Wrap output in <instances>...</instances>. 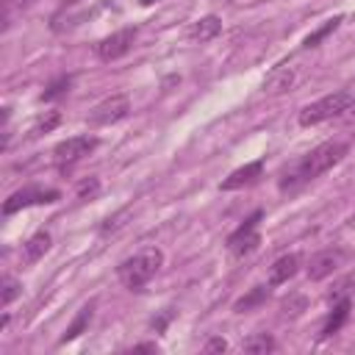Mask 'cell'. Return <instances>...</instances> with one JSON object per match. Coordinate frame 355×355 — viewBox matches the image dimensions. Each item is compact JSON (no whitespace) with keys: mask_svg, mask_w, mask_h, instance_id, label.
Instances as JSON below:
<instances>
[{"mask_svg":"<svg viewBox=\"0 0 355 355\" xmlns=\"http://www.w3.org/2000/svg\"><path fill=\"white\" fill-rule=\"evenodd\" d=\"M349 144L347 141H338V139H330V141H322L319 147H313L311 153H305L300 161H294L283 175H280V189L283 191H294L300 189L302 183L324 175L327 169H333L344 155H347Z\"/></svg>","mask_w":355,"mask_h":355,"instance_id":"6da1fadb","label":"cell"},{"mask_svg":"<svg viewBox=\"0 0 355 355\" xmlns=\"http://www.w3.org/2000/svg\"><path fill=\"white\" fill-rule=\"evenodd\" d=\"M161 266H164V252L158 247H144V250L133 252L130 258H125L116 266V275H119V280H122L125 288L139 291L144 283H150L155 277V272Z\"/></svg>","mask_w":355,"mask_h":355,"instance_id":"7a4b0ae2","label":"cell"},{"mask_svg":"<svg viewBox=\"0 0 355 355\" xmlns=\"http://www.w3.org/2000/svg\"><path fill=\"white\" fill-rule=\"evenodd\" d=\"M349 100H352L349 92H333V94H324V97L308 103L305 108H300L297 122H300L302 128H311V125H319V122H324V119L341 116L344 108L349 105Z\"/></svg>","mask_w":355,"mask_h":355,"instance_id":"3957f363","label":"cell"},{"mask_svg":"<svg viewBox=\"0 0 355 355\" xmlns=\"http://www.w3.org/2000/svg\"><path fill=\"white\" fill-rule=\"evenodd\" d=\"M261 216H263V214L255 211L252 216L244 219V225H239V227L227 236V250H230V255L241 258V255L252 252V250L261 244V233H258V222H261Z\"/></svg>","mask_w":355,"mask_h":355,"instance_id":"277c9868","label":"cell"},{"mask_svg":"<svg viewBox=\"0 0 355 355\" xmlns=\"http://www.w3.org/2000/svg\"><path fill=\"white\" fill-rule=\"evenodd\" d=\"M130 114V100L128 94H111L105 100H100L92 111H89V122L92 125H114L119 119H125Z\"/></svg>","mask_w":355,"mask_h":355,"instance_id":"5b68a950","label":"cell"},{"mask_svg":"<svg viewBox=\"0 0 355 355\" xmlns=\"http://www.w3.org/2000/svg\"><path fill=\"white\" fill-rule=\"evenodd\" d=\"M133 42H136V28H122V31L100 39L94 44V53H97L100 61H116L133 47Z\"/></svg>","mask_w":355,"mask_h":355,"instance_id":"8992f818","label":"cell"},{"mask_svg":"<svg viewBox=\"0 0 355 355\" xmlns=\"http://www.w3.org/2000/svg\"><path fill=\"white\" fill-rule=\"evenodd\" d=\"M61 194L55 189H36V186H28V189H19L14 191L6 202H3V214H17L28 205H39V202H55Z\"/></svg>","mask_w":355,"mask_h":355,"instance_id":"52a82bcc","label":"cell"},{"mask_svg":"<svg viewBox=\"0 0 355 355\" xmlns=\"http://www.w3.org/2000/svg\"><path fill=\"white\" fill-rule=\"evenodd\" d=\"M94 147H97V139L94 136H72V139H64L61 144H55L53 155H55V164L58 166H69V164L80 161L83 155H89Z\"/></svg>","mask_w":355,"mask_h":355,"instance_id":"ba28073f","label":"cell"},{"mask_svg":"<svg viewBox=\"0 0 355 355\" xmlns=\"http://www.w3.org/2000/svg\"><path fill=\"white\" fill-rule=\"evenodd\" d=\"M341 261H344V252H341V250H322V252H316V255L311 258V263H308V277H311V280H324V277H330V275L341 266Z\"/></svg>","mask_w":355,"mask_h":355,"instance_id":"9c48e42d","label":"cell"},{"mask_svg":"<svg viewBox=\"0 0 355 355\" xmlns=\"http://www.w3.org/2000/svg\"><path fill=\"white\" fill-rule=\"evenodd\" d=\"M261 172H263V161H250V164L233 169V172L219 183V189H222V191H233V189L250 186V183H255V180L261 178Z\"/></svg>","mask_w":355,"mask_h":355,"instance_id":"30bf717a","label":"cell"},{"mask_svg":"<svg viewBox=\"0 0 355 355\" xmlns=\"http://www.w3.org/2000/svg\"><path fill=\"white\" fill-rule=\"evenodd\" d=\"M297 269H300V255H297V252H286V255H280V258L269 266L266 280H269V286L288 283V280L297 275Z\"/></svg>","mask_w":355,"mask_h":355,"instance_id":"8fae6325","label":"cell"},{"mask_svg":"<svg viewBox=\"0 0 355 355\" xmlns=\"http://www.w3.org/2000/svg\"><path fill=\"white\" fill-rule=\"evenodd\" d=\"M294 80H297L294 67H291V64H280V67H275V69L266 75L263 92H266V94H283V92H288V89L294 86Z\"/></svg>","mask_w":355,"mask_h":355,"instance_id":"7c38bea8","label":"cell"},{"mask_svg":"<svg viewBox=\"0 0 355 355\" xmlns=\"http://www.w3.org/2000/svg\"><path fill=\"white\" fill-rule=\"evenodd\" d=\"M50 233L47 230H39V233H33L25 244H22V263H36L39 258H44V252L50 250Z\"/></svg>","mask_w":355,"mask_h":355,"instance_id":"4fadbf2b","label":"cell"},{"mask_svg":"<svg viewBox=\"0 0 355 355\" xmlns=\"http://www.w3.org/2000/svg\"><path fill=\"white\" fill-rule=\"evenodd\" d=\"M94 300H89L80 311H78V316L72 319V324L67 327V333L61 336V344H67V341H72V338H78L80 333H86V327H89V322H92V316H94Z\"/></svg>","mask_w":355,"mask_h":355,"instance_id":"5bb4252c","label":"cell"},{"mask_svg":"<svg viewBox=\"0 0 355 355\" xmlns=\"http://www.w3.org/2000/svg\"><path fill=\"white\" fill-rule=\"evenodd\" d=\"M219 31H222V19L214 17V14H208V17L197 19V22L189 28V36H191V39H200V42H208V39L219 36Z\"/></svg>","mask_w":355,"mask_h":355,"instance_id":"9a60e30c","label":"cell"},{"mask_svg":"<svg viewBox=\"0 0 355 355\" xmlns=\"http://www.w3.org/2000/svg\"><path fill=\"white\" fill-rule=\"evenodd\" d=\"M347 316H349V297H341V300H336L333 313H330V319H327V322H324V327H322V336L327 338V336L338 333V330H341V324L347 322Z\"/></svg>","mask_w":355,"mask_h":355,"instance_id":"2e32d148","label":"cell"},{"mask_svg":"<svg viewBox=\"0 0 355 355\" xmlns=\"http://www.w3.org/2000/svg\"><path fill=\"white\" fill-rule=\"evenodd\" d=\"M266 297H269V288H266V286H255V288H250L241 300H236L233 311H236V313H247V311H252L255 305H261Z\"/></svg>","mask_w":355,"mask_h":355,"instance_id":"e0dca14e","label":"cell"},{"mask_svg":"<svg viewBox=\"0 0 355 355\" xmlns=\"http://www.w3.org/2000/svg\"><path fill=\"white\" fill-rule=\"evenodd\" d=\"M341 19H344L341 14H336V17H330V19H327V22L322 25V28H316L313 33H308L302 44H305V47H316V44H319V42H322L324 36H330V33H333V31H336V28L341 25Z\"/></svg>","mask_w":355,"mask_h":355,"instance_id":"ac0fdd59","label":"cell"},{"mask_svg":"<svg viewBox=\"0 0 355 355\" xmlns=\"http://www.w3.org/2000/svg\"><path fill=\"white\" fill-rule=\"evenodd\" d=\"M275 349V338L269 333H255L244 341V352H272Z\"/></svg>","mask_w":355,"mask_h":355,"instance_id":"d6986e66","label":"cell"},{"mask_svg":"<svg viewBox=\"0 0 355 355\" xmlns=\"http://www.w3.org/2000/svg\"><path fill=\"white\" fill-rule=\"evenodd\" d=\"M69 86H72V78H58V80H53V83L42 92V100H55V97L67 94V92H69Z\"/></svg>","mask_w":355,"mask_h":355,"instance_id":"ffe728a7","label":"cell"},{"mask_svg":"<svg viewBox=\"0 0 355 355\" xmlns=\"http://www.w3.org/2000/svg\"><path fill=\"white\" fill-rule=\"evenodd\" d=\"M19 288H22V286H19L14 277H3V297H0V302H3V305H8V302L19 294Z\"/></svg>","mask_w":355,"mask_h":355,"instance_id":"44dd1931","label":"cell"},{"mask_svg":"<svg viewBox=\"0 0 355 355\" xmlns=\"http://www.w3.org/2000/svg\"><path fill=\"white\" fill-rule=\"evenodd\" d=\"M58 119H61V114H58V111H50L47 119H39V125L33 128V133H47V130H53V128L58 125Z\"/></svg>","mask_w":355,"mask_h":355,"instance_id":"7402d4cb","label":"cell"},{"mask_svg":"<svg viewBox=\"0 0 355 355\" xmlns=\"http://www.w3.org/2000/svg\"><path fill=\"white\" fill-rule=\"evenodd\" d=\"M302 308H305V297H291V300L283 302V313L286 316H297Z\"/></svg>","mask_w":355,"mask_h":355,"instance_id":"603a6c76","label":"cell"},{"mask_svg":"<svg viewBox=\"0 0 355 355\" xmlns=\"http://www.w3.org/2000/svg\"><path fill=\"white\" fill-rule=\"evenodd\" d=\"M97 189H100V183L92 178V180H83V183L78 186V194H80V197H86V194H89V197H94V194H97Z\"/></svg>","mask_w":355,"mask_h":355,"instance_id":"cb8c5ba5","label":"cell"},{"mask_svg":"<svg viewBox=\"0 0 355 355\" xmlns=\"http://www.w3.org/2000/svg\"><path fill=\"white\" fill-rule=\"evenodd\" d=\"M169 319H172V308H166L158 319H153V330H155V333H164V327H166V322H169Z\"/></svg>","mask_w":355,"mask_h":355,"instance_id":"d4e9b609","label":"cell"},{"mask_svg":"<svg viewBox=\"0 0 355 355\" xmlns=\"http://www.w3.org/2000/svg\"><path fill=\"white\" fill-rule=\"evenodd\" d=\"M202 349H205V352H225V349H227V341H225V338H211Z\"/></svg>","mask_w":355,"mask_h":355,"instance_id":"484cf974","label":"cell"},{"mask_svg":"<svg viewBox=\"0 0 355 355\" xmlns=\"http://www.w3.org/2000/svg\"><path fill=\"white\" fill-rule=\"evenodd\" d=\"M341 119H344V122H349V125H355V97H352V100H349V105L344 108Z\"/></svg>","mask_w":355,"mask_h":355,"instance_id":"4316f807","label":"cell"},{"mask_svg":"<svg viewBox=\"0 0 355 355\" xmlns=\"http://www.w3.org/2000/svg\"><path fill=\"white\" fill-rule=\"evenodd\" d=\"M139 3H141V6H150V3H155V0H139Z\"/></svg>","mask_w":355,"mask_h":355,"instance_id":"83f0119b","label":"cell"},{"mask_svg":"<svg viewBox=\"0 0 355 355\" xmlns=\"http://www.w3.org/2000/svg\"><path fill=\"white\" fill-rule=\"evenodd\" d=\"M61 3H67V6H72V3H80V0H61Z\"/></svg>","mask_w":355,"mask_h":355,"instance_id":"f1b7e54d","label":"cell"},{"mask_svg":"<svg viewBox=\"0 0 355 355\" xmlns=\"http://www.w3.org/2000/svg\"><path fill=\"white\" fill-rule=\"evenodd\" d=\"M347 222H349V225H352V227H355V214H352V216H349V219H347Z\"/></svg>","mask_w":355,"mask_h":355,"instance_id":"f546056e","label":"cell"},{"mask_svg":"<svg viewBox=\"0 0 355 355\" xmlns=\"http://www.w3.org/2000/svg\"><path fill=\"white\" fill-rule=\"evenodd\" d=\"M14 3H31V0H14Z\"/></svg>","mask_w":355,"mask_h":355,"instance_id":"4dcf8cb0","label":"cell"}]
</instances>
